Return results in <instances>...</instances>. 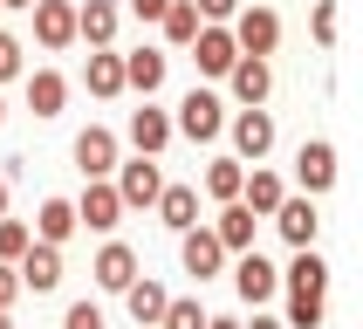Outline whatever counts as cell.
<instances>
[{
  "label": "cell",
  "instance_id": "cell-10",
  "mask_svg": "<svg viewBox=\"0 0 363 329\" xmlns=\"http://www.w3.org/2000/svg\"><path fill=\"white\" fill-rule=\"evenodd\" d=\"M164 76H172V55H164V48H151V41L123 55V89H138L144 103H151V96L164 89Z\"/></svg>",
  "mask_w": 363,
  "mask_h": 329
},
{
  "label": "cell",
  "instance_id": "cell-35",
  "mask_svg": "<svg viewBox=\"0 0 363 329\" xmlns=\"http://www.w3.org/2000/svg\"><path fill=\"white\" fill-rule=\"evenodd\" d=\"M192 7H199V21H220V28L240 14V0H192Z\"/></svg>",
  "mask_w": 363,
  "mask_h": 329
},
{
  "label": "cell",
  "instance_id": "cell-28",
  "mask_svg": "<svg viewBox=\"0 0 363 329\" xmlns=\"http://www.w3.org/2000/svg\"><path fill=\"white\" fill-rule=\"evenodd\" d=\"M240 179H247V164H240V158H213V164H206V199H213V206L240 199Z\"/></svg>",
  "mask_w": 363,
  "mask_h": 329
},
{
  "label": "cell",
  "instance_id": "cell-17",
  "mask_svg": "<svg viewBox=\"0 0 363 329\" xmlns=\"http://www.w3.org/2000/svg\"><path fill=\"white\" fill-rule=\"evenodd\" d=\"M35 41L41 48H69L76 41V0H35Z\"/></svg>",
  "mask_w": 363,
  "mask_h": 329
},
{
  "label": "cell",
  "instance_id": "cell-7",
  "mask_svg": "<svg viewBox=\"0 0 363 329\" xmlns=\"http://www.w3.org/2000/svg\"><path fill=\"white\" fill-rule=\"evenodd\" d=\"M233 288H240V302H274V288H281V267L267 261L261 247H247V254H233Z\"/></svg>",
  "mask_w": 363,
  "mask_h": 329
},
{
  "label": "cell",
  "instance_id": "cell-26",
  "mask_svg": "<svg viewBox=\"0 0 363 329\" xmlns=\"http://www.w3.org/2000/svg\"><path fill=\"white\" fill-rule=\"evenodd\" d=\"M62 103H69V76L62 69H35L28 76V110L35 117H62Z\"/></svg>",
  "mask_w": 363,
  "mask_h": 329
},
{
  "label": "cell",
  "instance_id": "cell-41",
  "mask_svg": "<svg viewBox=\"0 0 363 329\" xmlns=\"http://www.w3.org/2000/svg\"><path fill=\"white\" fill-rule=\"evenodd\" d=\"M0 329H14V308H0Z\"/></svg>",
  "mask_w": 363,
  "mask_h": 329
},
{
  "label": "cell",
  "instance_id": "cell-32",
  "mask_svg": "<svg viewBox=\"0 0 363 329\" xmlns=\"http://www.w3.org/2000/svg\"><path fill=\"white\" fill-rule=\"evenodd\" d=\"M281 329H323V295H288Z\"/></svg>",
  "mask_w": 363,
  "mask_h": 329
},
{
  "label": "cell",
  "instance_id": "cell-40",
  "mask_svg": "<svg viewBox=\"0 0 363 329\" xmlns=\"http://www.w3.org/2000/svg\"><path fill=\"white\" fill-rule=\"evenodd\" d=\"M206 329H240V323H233V316H206Z\"/></svg>",
  "mask_w": 363,
  "mask_h": 329
},
{
  "label": "cell",
  "instance_id": "cell-29",
  "mask_svg": "<svg viewBox=\"0 0 363 329\" xmlns=\"http://www.w3.org/2000/svg\"><path fill=\"white\" fill-rule=\"evenodd\" d=\"M158 329H206V308L192 302V295H172L164 316H158Z\"/></svg>",
  "mask_w": 363,
  "mask_h": 329
},
{
  "label": "cell",
  "instance_id": "cell-37",
  "mask_svg": "<svg viewBox=\"0 0 363 329\" xmlns=\"http://www.w3.org/2000/svg\"><path fill=\"white\" fill-rule=\"evenodd\" d=\"M14 302H21V274L0 261V308H14Z\"/></svg>",
  "mask_w": 363,
  "mask_h": 329
},
{
  "label": "cell",
  "instance_id": "cell-33",
  "mask_svg": "<svg viewBox=\"0 0 363 329\" xmlns=\"http://www.w3.org/2000/svg\"><path fill=\"white\" fill-rule=\"evenodd\" d=\"M21 62H28L21 35H7V28H0V82H14V76H21Z\"/></svg>",
  "mask_w": 363,
  "mask_h": 329
},
{
  "label": "cell",
  "instance_id": "cell-2",
  "mask_svg": "<svg viewBox=\"0 0 363 329\" xmlns=\"http://www.w3.org/2000/svg\"><path fill=\"white\" fill-rule=\"evenodd\" d=\"M110 185H117L123 213H151V206H158V192H164V172H158V158H117Z\"/></svg>",
  "mask_w": 363,
  "mask_h": 329
},
{
  "label": "cell",
  "instance_id": "cell-25",
  "mask_svg": "<svg viewBox=\"0 0 363 329\" xmlns=\"http://www.w3.org/2000/svg\"><path fill=\"white\" fill-rule=\"evenodd\" d=\"M82 82H89V96H123V55L117 48H89V69H82Z\"/></svg>",
  "mask_w": 363,
  "mask_h": 329
},
{
  "label": "cell",
  "instance_id": "cell-31",
  "mask_svg": "<svg viewBox=\"0 0 363 329\" xmlns=\"http://www.w3.org/2000/svg\"><path fill=\"white\" fill-rule=\"evenodd\" d=\"M28 247H35V226H28V220H0V261L14 267Z\"/></svg>",
  "mask_w": 363,
  "mask_h": 329
},
{
  "label": "cell",
  "instance_id": "cell-34",
  "mask_svg": "<svg viewBox=\"0 0 363 329\" xmlns=\"http://www.w3.org/2000/svg\"><path fill=\"white\" fill-rule=\"evenodd\" d=\"M62 329H103V308H96V302H69Z\"/></svg>",
  "mask_w": 363,
  "mask_h": 329
},
{
  "label": "cell",
  "instance_id": "cell-14",
  "mask_svg": "<svg viewBox=\"0 0 363 329\" xmlns=\"http://www.w3.org/2000/svg\"><path fill=\"white\" fill-rule=\"evenodd\" d=\"M267 220L281 226V240H288V247H315V233H323V220H315V199H308V192H288V199L274 206Z\"/></svg>",
  "mask_w": 363,
  "mask_h": 329
},
{
  "label": "cell",
  "instance_id": "cell-4",
  "mask_svg": "<svg viewBox=\"0 0 363 329\" xmlns=\"http://www.w3.org/2000/svg\"><path fill=\"white\" fill-rule=\"evenodd\" d=\"M226 35H233L240 55H274L281 48V14L274 7H240V14L226 21Z\"/></svg>",
  "mask_w": 363,
  "mask_h": 329
},
{
  "label": "cell",
  "instance_id": "cell-23",
  "mask_svg": "<svg viewBox=\"0 0 363 329\" xmlns=\"http://www.w3.org/2000/svg\"><path fill=\"white\" fill-rule=\"evenodd\" d=\"M213 240H220L226 254H247V247H254V213H247L240 199H226L220 213H213Z\"/></svg>",
  "mask_w": 363,
  "mask_h": 329
},
{
  "label": "cell",
  "instance_id": "cell-27",
  "mask_svg": "<svg viewBox=\"0 0 363 329\" xmlns=\"http://www.w3.org/2000/svg\"><path fill=\"white\" fill-rule=\"evenodd\" d=\"M158 28H164V41H172V48H192V35H199L206 21H199V7H192V0H172V7L158 14Z\"/></svg>",
  "mask_w": 363,
  "mask_h": 329
},
{
  "label": "cell",
  "instance_id": "cell-6",
  "mask_svg": "<svg viewBox=\"0 0 363 329\" xmlns=\"http://www.w3.org/2000/svg\"><path fill=\"white\" fill-rule=\"evenodd\" d=\"M336 172H343V164H336V144L329 138H308L302 151H295V192H308V199H323L329 185H336Z\"/></svg>",
  "mask_w": 363,
  "mask_h": 329
},
{
  "label": "cell",
  "instance_id": "cell-44",
  "mask_svg": "<svg viewBox=\"0 0 363 329\" xmlns=\"http://www.w3.org/2000/svg\"><path fill=\"white\" fill-rule=\"evenodd\" d=\"M0 14H7V7H0Z\"/></svg>",
  "mask_w": 363,
  "mask_h": 329
},
{
  "label": "cell",
  "instance_id": "cell-11",
  "mask_svg": "<svg viewBox=\"0 0 363 329\" xmlns=\"http://www.w3.org/2000/svg\"><path fill=\"white\" fill-rule=\"evenodd\" d=\"M179 261H185V274H199V281H213L233 254H226L220 240H213V226H185L179 233Z\"/></svg>",
  "mask_w": 363,
  "mask_h": 329
},
{
  "label": "cell",
  "instance_id": "cell-38",
  "mask_svg": "<svg viewBox=\"0 0 363 329\" xmlns=\"http://www.w3.org/2000/svg\"><path fill=\"white\" fill-rule=\"evenodd\" d=\"M7 199H14V172H0V220H7Z\"/></svg>",
  "mask_w": 363,
  "mask_h": 329
},
{
  "label": "cell",
  "instance_id": "cell-16",
  "mask_svg": "<svg viewBox=\"0 0 363 329\" xmlns=\"http://www.w3.org/2000/svg\"><path fill=\"white\" fill-rule=\"evenodd\" d=\"M123 28V7L117 0H76V41H89V48H110Z\"/></svg>",
  "mask_w": 363,
  "mask_h": 329
},
{
  "label": "cell",
  "instance_id": "cell-12",
  "mask_svg": "<svg viewBox=\"0 0 363 329\" xmlns=\"http://www.w3.org/2000/svg\"><path fill=\"white\" fill-rule=\"evenodd\" d=\"M185 55L199 62V76H220V82H226V69L240 62V48H233V35H226L220 21H206L199 35H192V48H185Z\"/></svg>",
  "mask_w": 363,
  "mask_h": 329
},
{
  "label": "cell",
  "instance_id": "cell-36",
  "mask_svg": "<svg viewBox=\"0 0 363 329\" xmlns=\"http://www.w3.org/2000/svg\"><path fill=\"white\" fill-rule=\"evenodd\" d=\"M117 7H123V14H138V21H158L172 0H117Z\"/></svg>",
  "mask_w": 363,
  "mask_h": 329
},
{
  "label": "cell",
  "instance_id": "cell-8",
  "mask_svg": "<svg viewBox=\"0 0 363 329\" xmlns=\"http://www.w3.org/2000/svg\"><path fill=\"white\" fill-rule=\"evenodd\" d=\"M76 226H89V233H117V226H123V199H117V185H110V179H89V185H82Z\"/></svg>",
  "mask_w": 363,
  "mask_h": 329
},
{
  "label": "cell",
  "instance_id": "cell-42",
  "mask_svg": "<svg viewBox=\"0 0 363 329\" xmlns=\"http://www.w3.org/2000/svg\"><path fill=\"white\" fill-rule=\"evenodd\" d=\"M0 7H35V0H0Z\"/></svg>",
  "mask_w": 363,
  "mask_h": 329
},
{
  "label": "cell",
  "instance_id": "cell-9",
  "mask_svg": "<svg viewBox=\"0 0 363 329\" xmlns=\"http://www.w3.org/2000/svg\"><path fill=\"white\" fill-rule=\"evenodd\" d=\"M226 89H233L240 110H261L267 89H274V62H267V55H240L233 69H226Z\"/></svg>",
  "mask_w": 363,
  "mask_h": 329
},
{
  "label": "cell",
  "instance_id": "cell-39",
  "mask_svg": "<svg viewBox=\"0 0 363 329\" xmlns=\"http://www.w3.org/2000/svg\"><path fill=\"white\" fill-rule=\"evenodd\" d=\"M240 329H281V316H254V323H240Z\"/></svg>",
  "mask_w": 363,
  "mask_h": 329
},
{
  "label": "cell",
  "instance_id": "cell-22",
  "mask_svg": "<svg viewBox=\"0 0 363 329\" xmlns=\"http://www.w3.org/2000/svg\"><path fill=\"white\" fill-rule=\"evenodd\" d=\"M35 240H41V247H69V240H76V199H41Z\"/></svg>",
  "mask_w": 363,
  "mask_h": 329
},
{
  "label": "cell",
  "instance_id": "cell-19",
  "mask_svg": "<svg viewBox=\"0 0 363 329\" xmlns=\"http://www.w3.org/2000/svg\"><path fill=\"white\" fill-rule=\"evenodd\" d=\"M89 274H96V288L123 295V288L138 281V254H130L123 240H103V254H96V267H89Z\"/></svg>",
  "mask_w": 363,
  "mask_h": 329
},
{
  "label": "cell",
  "instance_id": "cell-3",
  "mask_svg": "<svg viewBox=\"0 0 363 329\" xmlns=\"http://www.w3.org/2000/svg\"><path fill=\"white\" fill-rule=\"evenodd\" d=\"M226 138H233V158H240V164H261L281 130H274L267 110H226Z\"/></svg>",
  "mask_w": 363,
  "mask_h": 329
},
{
  "label": "cell",
  "instance_id": "cell-43",
  "mask_svg": "<svg viewBox=\"0 0 363 329\" xmlns=\"http://www.w3.org/2000/svg\"><path fill=\"white\" fill-rule=\"evenodd\" d=\"M0 123H7V96H0Z\"/></svg>",
  "mask_w": 363,
  "mask_h": 329
},
{
  "label": "cell",
  "instance_id": "cell-30",
  "mask_svg": "<svg viewBox=\"0 0 363 329\" xmlns=\"http://www.w3.org/2000/svg\"><path fill=\"white\" fill-rule=\"evenodd\" d=\"M308 35L323 41V48H336V35H343V14H336V0H315V7H308Z\"/></svg>",
  "mask_w": 363,
  "mask_h": 329
},
{
  "label": "cell",
  "instance_id": "cell-1",
  "mask_svg": "<svg viewBox=\"0 0 363 329\" xmlns=\"http://www.w3.org/2000/svg\"><path fill=\"white\" fill-rule=\"evenodd\" d=\"M226 130V96L220 89H192V96L172 110V138H192V144H213Z\"/></svg>",
  "mask_w": 363,
  "mask_h": 329
},
{
  "label": "cell",
  "instance_id": "cell-21",
  "mask_svg": "<svg viewBox=\"0 0 363 329\" xmlns=\"http://www.w3.org/2000/svg\"><path fill=\"white\" fill-rule=\"evenodd\" d=\"M123 302H130V323H138V329H158L164 302H172V288H164V281H151V274H138V281L123 288Z\"/></svg>",
  "mask_w": 363,
  "mask_h": 329
},
{
  "label": "cell",
  "instance_id": "cell-15",
  "mask_svg": "<svg viewBox=\"0 0 363 329\" xmlns=\"http://www.w3.org/2000/svg\"><path fill=\"white\" fill-rule=\"evenodd\" d=\"M123 138H130V151H138V158H158L164 144H172V110H158V103H144V110H130V123H123Z\"/></svg>",
  "mask_w": 363,
  "mask_h": 329
},
{
  "label": "cell",
  "instance_id": "cell-20",
  "mask_svg": "<svg viewBox=\"0 0 363 329\" xmlns=\"http://www.w3.org/2000/svg\"><path fill=\"white\" fill-rule=\"evenodd\" d=\"M288 295H329V261L315 247H295V261H288Z\"/></svg>",
  "mask_w": 363,
  "mask_h": 329
},
{
  "label": "cell",
  "instance_id": "cell-5",
  "mask_svg": "<svg viewBox=\"0 0 363 329\" xmlns=\"http://www.w3.org/2000/svg\"><path fill=\"white\" fill-rule=\"evenodd\" d=\"M69 158H76L82 179H110V172H117V158H123V138H117V130H103V123H89V130H76Z\"/></svg>",
  "mask_w": 363,
  "mask_h": 329
},
{
  "label": "cell",
  "instance_id": "cell-24",
  "mask_svg": "<svg viewBox=\"0 0 363 329\" xmlns=\"http://www.w3.org/2000/svg\"><path fill=\"white\" fill-rule=\"evenodd\" d=\"M172 233H185V226H199V185H164L158 192V206H151Z\"/></svg>",
  "mask_w": 363,
  "mask_h": 329
},
{
  "label": "cell",
  "instance_id": "cell-18",
  "mask_svg": "<svg viewBox=\"0 0 363 329\" xmlns=\"http://www.w3.org/2000/svg\"><path fill=\"white\" fill-rule=\"evenodd\" d=\"M281 199H288V179H281V172H267V164H254V172L240 179V206L254 213V220H267V213H274Z\"/></svg>",
  "mask_w": 363,
  "mask_h": 329
},
{
  "label": "cell",
  "instance_id": "cell-13",
  "mask_svg": "<svg viewBox=\"0 0 363 329\" xmlns=\"http://www.w3.org/2000/svg\"><path fill=\"white\" fill-rule=\"evenodd\" d=\"M14 274H21V295H48V288H62L69 267H62V247H41V240H35V247L14 261Z\"/></svg>",
  "mask_w": 363,
  "mask_h": 329
}]
</instances>
